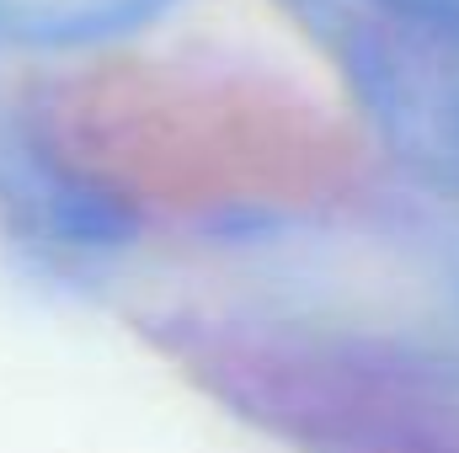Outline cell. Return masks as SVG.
<instances>
[{
    "label": "cell",
    "instance_id": "obj_1",
    "mask_svg": "<svg viewBox=\"0 0 459 453\" xmlns=\"http://www.w3.org/2000/svg\"><path fill=\"white\" fill-rule=\"evenodd\" d=\"M32 144L75 192L155 219L316 209L363 166L342 117L283 86L134 54L54 75Z\"/></svg>",
    "mask_w": 459,
    "mask_h": 453
}]
</instances>
